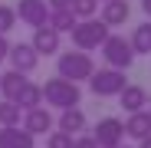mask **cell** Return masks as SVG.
Listing matches in <instances>:
<instances>
[{
	"instance_id": "obj_17",
	"label": "cell",
	"mask_w": 151,
	"mask_h": 148,
	"mask_svg": "<svg viewBox=\"0 0 151 148\" xmlns=\"http://www.w3.org/2000/svg\"><path fill=\"white\" fill-rule=\"evenodd\" d=\"M13 102L23 109V112H27V109H36V105H43V89L36 86V82H23V89L17 92V99H13Z\"/></svg>"
},
{
	"instance_id": "obj_6",
	"label": "cell",
	"mask_w": 151,
	"mask_h": 148,
	"mask_svg": "<svg viewBox=\"0 0 151 148\" xmlns=\"http://www.w3.org/2000/svg\"><path fill=\"white\" fill-rule=\"evenodd\" d=\"M92 138H95V145H99V148H118V145H122V138H125V122H122V118H115V115L99 118V125H95Z\"/></svg>"
},
{
	"instance_id": "obj_20",
	"label": "cell",
	"mask_w": 151,
	"mask_h": 148,
	"mask_svg": "<svg viewBox=\"0 0 151 148\" xmlns=\"http://www.w3.org/2000/svg\"><path fill=\"white\" fill-rule=\"evenodd\" d=\"M20 122H23V109L10 99H4L0 102V125H20Z\"/></svg>"
},
{
	"instance_id": "obj_15",
	"label": "cell",
	"mask_w": 151,
	"mask_h": 148,
	"mask_svg": "<svg viewBox=\"0 0 151 148\" xmlns=\"http://www.w3.org/2000/svg\"><path fill=\"white\" fill-rule=\"evenodd\" d=\"M125 135L135 138V142L148 138V135H151V115H148L145 109H141V112H132V115H128V122H125Z\"/></svg>"
},
{
	"instance_id": "obj_28",
	"label": "cell",
	"mask_w": 151,
	"mask_h": 148,
	"mask_svg": "<svg viewBox=\"0 0 151 148\" xmlns=\"http://www.w3.org/2000/svg\"><path fill=\"white\" fill-rule=\"evenodd\" d=\"M138 148H151V135H148V138H141V142H138Z\"/></svg>"
},
{
	"instance_id": "obj_16",
	"label": "cell",
	"mask_w": 151,
	"mask_h": 148,
	"mask_svg": "<svg viewBox=\"0 0 151 148\" xmlns=\"http://www.w3.org/2000/svg\"><path fill=\"white\" fill-rule=\"evenodd\" d=\"M128 43H132V49H135V56H151V20L138 23Z\"/></svg>"
},
{
	"instance_id": "obj_18",
	"label": "cell",
	"mask_w": 151,
	"mask_h": 148,
	"mask_svg": "<svg viewBox=\"0 0 151 148\" xmlns=\"http://www.w3.org/2000/svg\"><path fill=\"white\" fill-rule=\"evenodd\" d=\"M23 82H27V76H23V72H17V69L4 72V76H0V95L13 102V99H17V92L23 89Z\"/></svg>"
},
{
	"instance_id": "obj_24",
	"label": "cell",
	"mask_w": 151,
	"mask_h": 148,
	"mask_svg": "<svg viewBox=\"0 0 151 148\" xmlns=\"http://www.w3.org/2000/svg\"><path fill=\"white\" fill-rule=\"evenodd\" d=\"M72 148H99V145H95L92 135H76L72 138Z\"/></svg>"
},
{
	"instance_id": "obj_23",
	"label": "cell",
	"mask_w": 151,
	"mask_h": 148,
	"mask_svg": "<svg viewBox=\"0 0 151 148\" xmlns=\"http://www.w3.org/2000/svg\"><path fill=\"white\" fill-rule=\"evenodd\" d=\"M17 27V10L10 4H0V33H10Z\"/></svg>"
},
{
	"instance_id": "obj_9",
	"label": "cell",
	"mask_w": 151,
	"mask_h": 148,
	"mask_svg": "<svg viewBox=\"0 0 151 148\" xmlns=\"http://www.w3.org/2000/svg\"><path fill=\"white\" fill-rule=\"evenodd\" d=\"M30 46L36 49V56H56L59 46H63V33H56L53 27H36Z\"/></svg>"
},
{
	"instance_id": "obj_5",
	"label": "cell",
	"mask_w": 151,
	"mask_h": 148,
	"mask_svg": "<svg viewBox=\"0 0 151 148\" xmlns=\"http://www.w3.org/2000/svg\"><path fill=\"white\" fill-rule=\"evenodd\" d=\"M125 86V69H112V66H105V69H95L92 76H89V89H92V95H99V99H109V95H118Z\"/></svg>"
},
{
	"instance_id": "obj_10",
	"label": "cell",
	"mask_w": 151,
	"mask_h": 148,
	"mask_svg": "<svg viewBox=\"0 0 151 148\" xmlns=\"http://www.w3.org/2000/svg\"><path fill=\"white\" fill-rule=\"evenodd\" d=\"M53 125H56V118H53V112L46 105H36V109L23 112V129L30 135H46V132H53Z\"/></svg>"
},
{
	"instance_id": "obj_21",
	"label": "cell",
	"mask_w": 151,
	"mask_h": 148,
	"mask_svg": "<svg viewBox=\"0 0 151 148\" xmlns=\"http://www.w3.org/2000/svg\"><path fill=\"white\" fill-rule=\"evenodd\" d=\"M69 10L76 13V20H89L99 10V0H69Z\"/></svg>"
},
{
	"instance_id": "obj_29",
	"label": "cell",
	"mask_w": 151,
	"mask_h": 148,
	"mask_svg": "<svg viewBox=\"0 0 151 148\" xmlns=\"http://www.w3.org/2000/svg\"><path fill=\"white\" fill-rule=\"evenodd\" d=\"M118 148H128V145H118Z\"/></svg>"
},
{
	"instance_id": "obj_25",
	"label": "cell",
	"mask_w": 151,
	"mask_h": 148,
	"mask_svg": "<svg viewBox=\"0 0 151 148\" xmlns=\"http://www.w3.org/2000/svg\"><path fill=\"white\" fill-rule=\"evenodd\" d=\"M7 53H10V40H7V33H0V63L7 59Z\"/></svg>"
},
{
	"instance_id": "obj_22",
	"label": "cell",
	"mask_w": 151,
	"mask_h": 148,
	"mask_svg": "<svg viewBox=\"0 0 151 148\" xmlns=\"http://www.w3.org/2000/svg\"><path fill=\"white\" fill-rule=\"evenodd\" d=\"M72 138L69 132H46V148H72Z\"/></svg>"
},
{
	"instance_id": "obj_13",
	"label": "cell",
	"mask_w": 151,
	"mask_h": 148,
	"mask_svg": "<svg viewBox=\"0 0 151 148\" xmlns=\"http://www.w3.org/2000/svg\"><path fill=\"white\" fill-rule=\"evenodd\" d=\"M118 102H122V109L128 112V115H132V112H141V109L148 105V92H145V86H132V82H128V86L118 92Z\"/></svg>"
},
{
	"instance_id": "obj_7",
	"label": "cell",
	"mask_w": 151,
	"mask_h": 148,
	"mask_svg": "<svg viewBox=\"0 0 151 148\" xmlns=\"http://www.w3.org/2000/svg\"><path fill=\"white\" fill-rule=\"evenodd\" d=\"M7 59H10V69L23 72V76H30V72L40 66V56H36V49H33L30 43H10Z\"/></svg>"
},
{
	"instance_id": "obj_8",
	"label": "cell",
	"mask_w": 151,
	"mask_h": 148,
	"mask_svg": "<svg viewBox=\"0 0 151 148\" xmlns=\"http://www.w3.org/2000/svg\"><path fill=\"white\" fill-rule=\"evenodd\" d=\"M17 10V20H23L27 27H46V20H49V7H46V0H20V4L13 7Z\"/></svg>"
},
{
	"instance_id": "obj_27",
	"label": "cell",
	"mask_w": 151,
	"mask_h": 148,
	"mask_svg": "<svg viewBox=\"0 0 151 148\" xmlns=\"http://www.w3.org/2000/svg\"><path fill=\"white\" fill-rule=\"evenodd\" d=\"M141 10H145V17L151 20V0H141Z\"/></svg>"
},
{
	"instance_id": "obj_30",
	"label": "cell",
	"mask_w": 151,
	"mask_h": 148,
	"mask_svg": "<svg viewBox=\"0 0 151 148\" xmlns=\"http://www.w3.org/2000/svg\"><path fill=\"white\" fill-rule=\"evenodd\" d=\"M99 4H105V0H99Z\"/></svg>"
},
{
	"instance_id": "obj_12",
	"label": "cell",
	"mask_w": 151,
	"mask_h": 148,
	"mask_svg": "<svg viewBox=\"0 0 151 148\" xmlns=\"http://www.w3.org/2000/svg\"><path fill=\"white\" fill-rule=\"evenodd\" d=\"M56 125H59V132H69V135H82L89 122H86V112H82L79 105H72V109H63V112H59V122H56Z\"/></svg>"
},
{
	"instance_id": "obj_3",
	"label": "cell",
	"mask_w": 151,
	"mask_h": 148,
	"mask_svg": "<svg viewBox=\"0 0 151 148\" xmlns=\"http://www.w3.org/2000/svg\"><path fill=\"white\" fill-rule=\"evenodd\" d=\"M92 72H95V63H92L89 53H82V49L59 53V59H56V76H63L69 82H82V79L92 76Z\"/></svg>"
},
{
	"instance_id": "obj_14",
	"label": "cell",
	"mask_w": 151,
	"mask_h": 148,
	"mask_svg": "<svg viewBox=\"0 0 151 148\" xmlns=\"http://www.w3.org/2000/svg\"><path fill=\"white\" fill-rule=\"evenodd\" d=\"M128 13H132L128 0H105L102 4V23L105 27H122L128 20Z\"/></svg>"
},
{
	"instance_id": "obj_4",
	"label": "cell",
	"mask_w": 151,
	"mask_h": 148,
	"mask_svg": "<svg viewBox=\"0 0 151 148\" xmlns=\"http://www.w3.org/2000/svg\"><path fill=\"white\" fill-rule=\"evenodd\" d=\"M99 49H102V56H105V63H109L112 69H132V63H135L132 43L125 40V36H118V33H109L105 43L99 46Z\"/></svg>"
},
{
	"instance_id": "obj_11",
	"label": "cell",
	"mask_w": 151,
	"mask_h": 148,
	"mask_svg": "<svg viewBox=\"0 0 151 148\" xmlns=\"http://www.w3.org/2000/svg\"><path fill=\"white\" fill-rule=\"evenodd\" d=\"M0 148H36V135L23 125H0Z\"/></svg>"
},
{
	"instance_id": "obj_19",
	"label": "cell",
	"mask_w": 151,
	"mask_h": 148,
	"mask_svg": "<svg viewBox=\"0 0 151 148\" xmlns=\"http://www.w3.org/2000/svg\"><path fill=\"white\" fill-rule=\"evenodd\" d=\"M46 27H53L56 33H69L76 27V13L66 7V10H49V20H46Z\"/></svg>"
},
{
	"instance_id": "obj_2",
	"label": "cell",
	"mask_w": 151,
	"mask_h": 148,
	"mask_svg": "<svg viewBox=\"0 0 151 148\" xmlns=\"http://www.w3.org/2000/svg\"><path fill=\"white\" fill-rule=\"evenodd\" d=\"M69 33H72V46H76V49L92 53V49H99V46L105 43V36L112 33V27H105L102 20L89 17V20H76V27H72Z\"/></svg>"
},
{
	"instance_id": "obj_26",
	"label": "cell",
	"mask_w": 151,
	"mask_h": 148,
	"mask_svg": "<svg viewBox=\"0 0 151 148\" xmlns=\"http://www.w3.org/2000/svg\"><path fill=\"white\" fill-rule=\"evenodd\" d=\"M46 7H49V10H66L69 0H46Z\"/></svg>"
},
{
	"instance_id": "obj_1",
	"label": "cell",
	"mask_w": 151,
	"mask_h": 148,
	"mask_svg": "<svg viewBox=\"0 0 151 148\" xmlns=\"http://www.w3.org/2000/svg\"><path fill=\"white\" fill-rule=\"evenodd\" d=\"M43 89V102L46 105H53V109H72V105H79V99H82V89H79V82H69V79H63V76H53V79H46V86H40Z\"/></svg>"
},
{
	"instance_id": "obj_31",
	"label": "cell",
	"mask_w": 151,
	"mask_h": 148,
	"mask_svg": "<svg viewBox=\"0 0 151 148\" xmlns=\"http://www.w3.org/2000/svg\"><path fill=\"white\" fill-rule=\"evenodd\" d=\"M148 115H151V109H148Z\"/></svg>"
}]
</instances>
